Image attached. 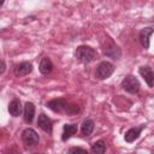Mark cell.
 I'll return each mask as SVG.
<instances>
[{
  "label": "cell",
  "instance_id": "52a82bcc",
  "mask_svg": "<svg viewBox=\"0 0 154 154\" xmlns=\"http://www.w3.org/2000/svg\"><path fill=\"white\" fill-rule=\"evenodd\" d=\"M154 32V28L153 26H144L143 29H141L140 34H138V40L141 46L144 49H149L150 46V36Z\"/></svg>",
  "mask_w": 154,
  "mask_h": 154
},
{
  "label": "cell",
  "instance_id": "4fadbf2b",
  "mask_svg": "<svg viewBox=\"0 0 154 154\" xmlns=\"http://www.w3.org/2000/svg\"><path fill=\"white\" fill-rule=\"evenodd\" d=\"M53 67H54V65L48 57H43L38 64V70L42 75H49L53 71Z\"/></svg>",
  "mask_w": 154,
  "mask_h": 154
},
{
  "label": "cell",
  "instance_id": "3957f363",
  "mask_svg": "<svg viewBox=\"0 0 154 154\" xmlns=\"http://www.w3.org/2000/svg\"><path fill=\"white\" fill-rule=\"evenodd\" d=\"M120 87H122L123 90H125L129 94H138L141 84L134 75H128L126 77L123 78V81L120 83Z\"/></svg>",
  "mask_w": 154,
  "mask_h": 154
},
{
  "label": "cell",
  "instance_id": "8fae6325",
  "mask_svg": "<svg viewBox=\"0 0 154 154\" xmlns=\"http://www.w3.org/2000/svg\"><path fill=\"white\" fill-rule=\"evenodd\" d=\"M144 128H146V125H141V126H137V128H131V129H129V130L125 132V135H124L125 142L132 143L134 141H136V140L140 137V135H141V132H142V130H143Z\"/></svg>",
  "mask_w": 154,
  "mask_h": 154
},
{
  "label": "cell",
  "instance_id": "5b68a950",
  "mask_svg": "<svg viewBox=\"0 0 154 154\" xmlns=\"http://www.w3.org/2000/svg\"><path fill=\"white\" fill-rule=\"evenodd\" d=\"M22 141L25 146H29V147H32V146H36L38 144V141H40V136L38 134L31 129V128H26L23 130L22 132Z\"/></svg>",
  "mask_w": 154,
  "mask_h": 154
},
{
  "label": "cell",
  "instance_id": "ba28073f",
  "mask_svg": "<svg viewBox=\"0 0 154 154\" xmlns=\"http://www.w3.org/2000/svg\"><path fill=\"white\" fill-rule=\"evenodd\" d=\"M37 125L40 129H42L48 135H52L53 132V122L51 118H48L45 113H40L37 118Z\"/></svg>",
  "mask_w": 154,
  "mask_h": 154
},
{
  "label": "cell",
  "instance_id": "ffe728a7",
  "mask_svg": "<svg viewBox=\"0 0 154 154\" xmlns=\"http://www.w3.org/2000/svg\"><path fill=\"white\" fill-rule=\"evenodd\" d=\"M4 2H5V0H1V6H4Z\"/></svg>",
  "mask_w": 154,
  "mask_h": 154
},
{
  "label": "cell",
  "instance_id": "e0dca14e",
  "mask_svg": "<svg viewBox=\"0 0 154 154\" xmlns=\"http://www.w3.org/2000/svg\"><path fill=\"white\" fill-rule=\"evenodd\" d=\"M90 152L91 153H99V154H103L106 152V142L103 140H99L96 142H94L90 147Z\"/></svg>",
  "mask_w": 154,
  "mask_h": 154
},
{
  "label": "cell",
  "instance_id": "7a4b0ae2",
  "mask_svg": "<svg viewBox=\"0 0 154 154\" xmlns=\"http://www.w3.org/2000/svg\"><path fill=\"white\" fill-rule=\"evenodd\" d=\"M102 54L107 58H111L113 60H119L122 57V49L120 47L113 41V40H108L103 46H102Z\"/></svg>",
  "mask_w": 154,
  "mask_h": 154
},
{
  "label": "cell",
  "instance_id": "7c38bea8",
  "mask_svg": "<svg viewBox=\"0 0 154 154\" xmlns=\"http://www.w3.org/2000/svg\"><path fill=\"white\" fill-rule=\"evenodd\" d=\"M35 117V105L32 102H26L24 105V111H23V118L24 122L28 124H31Z\"/></svg>",
  "mask_w": 154,
  "mask_h": 154
},
{
  "label": "cell",
  "instance_id": "6da1fadb",
  "mask_svg": "<svg viewBox=\"0 0 154 154\" xmlns=\"http://www.w3.org/2000/svg\"><path fill=\"white\" fill-rule=\"evenodd\" d=\"M75 55H76V59L78 61H81L82 64H90L97 58L96 51L89 46H85V45L78 46L76 48Z\"/></svg>",
  "mask_w": 154,
  "mask_h": 154
},
{
  "label": "cell",
  "instance_id": "2e32d148",
  "mask_svg": "<svg viewBox=\"0 0 154 154\" xmlns=\"http://www.w3.org/2000/svg\"><path fill=\"white\" fill-rule=\"evenodd\" d=\"M8 112L12 117H18L22 113V103L20 100L14 97L13 100H11V102L8 103Z\"/></svg>",
  "mask_w": 154,
  "mask_h": 154
},
{
  "label": "cell",
  "instance_id": "5bb4252c",
  "mask_svg": "<svg viewBox=\"0 0 154 154\" xmlns=\"http://www.w3.org/2000/svg\"><path fill=\"white\" fill-rule=\"evenodd\" d=\"M77 124H65L63 126V134H61V140L65 142L69 138H71L73 135L77 134Z\"/></svg>",
  "mask_w": 154,
  "mask_h": 154
},
{
  "label": "cell",
  "instance_id": "ac0fdd59",
  "mask_svg": "<svg viewBox=\"0 0 154 154\" xmlns=\"http://www.w3.org/2000/svg\"><path fill=\"white\" fill-rule=\"evenodd\" d=\"M69 153H76V152H83V153H87V149L85 148H81V147H72L67 150Z\"/></svg>",
  "mask_w": 154,
  "mask_h": 154
},
{
  "label": "cell",
  "instance_id": "9a60e30c",
  "mask_svg": "<svg viewBox=\"0 0 154 154\" xmlns=\"http://www.w3.org/2000/svg\"><path fill=\"white\" fill-rule=\"evenodd\" d=\"M94 128H95L94 120L90 119V118H85L81 124V134H82V136H90L91 132L94 131Z\"/></svg>",
  "mask_w": 154,
  "mask_h": 154
},
{
  "label": "cell",
  "instance_id": "30bf717a",
  "mask_svg": "<svg viewBox=\"0 0 154 154\" xmlns=\"http://www.w3.org/2000/svg\"><path fill=\"white\" fill-rule=\"evenodd\" d=\"M138 73L142 76V78L144 79V82L149 88L154 87V71L152 70L150 66H141L138 69Z\"/></svg>",
  "mask_w": 154,
  "mask_h": 154
},
{
  "label": "cell",
  "instance_id": "9c48e42d",
  "mask_svg": "<svg viewBox=\"0 0 154 154\" xmlns=\"http://www.w3.org/2000/svg\"><path fill=\"white\" fill-rule=\"evenodd\" d=\"M32 71V64L30 61H22L17 64L13 69V73L16 77H24Z\"/></svg>",
  "mask_w": 154,
  "mask_h": 154
},
{
  "label": "cell",
  "instance_id": "44dd1931",
  "mask_svg": "<svg viewBox=\"0 0 154 154\" xmlns=\"http://www.w3.org/2000/svg\"><path fill=\"white\" fill-rule=\"evenodd\" d=\"M153 153H154V149H153Z\"/></svg>",
  "mask_w": 154,
  "mask_h": 154
},
{
  "label": "cell",
  "instance_id": "8992f818",
  "mask_svg": "<svg viewBox=\"0 0 154 154\" xmlns=\"http://www.w3.org/2000/svg\"><path fill=\"white\" fill-rule=\"evenodd\" d=\"M46 106L55 113H66L69 108V103L64 99H53L46 102Z\"/></svg>",
  "mask_w": 154,
  "mask_h": 154
},
{
  "label": "cell",
  "instance_id": "277c9868",
  "mask_svg": "<svg viewBox=\"0 0 154 154\" xmlns=\"http://www.w3.org/2000/svg\"><path fill=\"white\" fill-rule=\"evenodd\" d=\"M114 72V65L109 61H101L95 70V77L99 79H107Z\"/></svg>",
  "mask_w": 154,
  "mask_h": 154
},
{
  "label": "cell",
  "instance_id": "d6986e66",
  "mask_svg": "<svg viewBox=\"0 0 154 154\" xmlns=\"http://www.w3.org/2000/svg\"><path fill=\"white\" fill-rule=\"evenodd\" d=\"M5 69H6V65H5V61H4V59H2V60H1V71H0V73H1V75H4Z\"/></svg>",
  "mask_w": 154,
  "mask_h": 154
}]
</instances>
